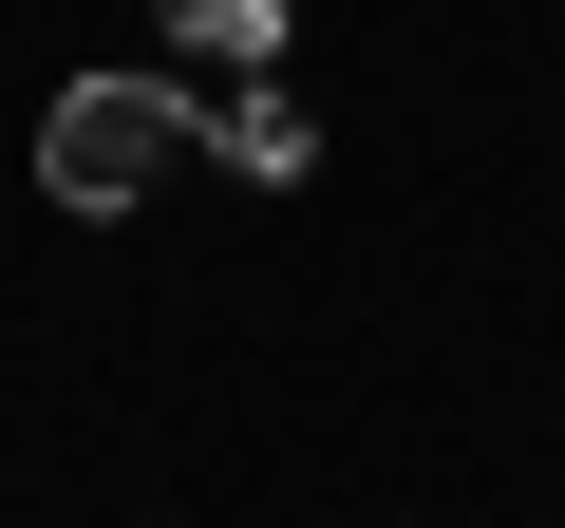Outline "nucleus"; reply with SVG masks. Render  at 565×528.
Instances as JSON below:
<instances>
[{"instance_id":"obj_1","label":"nucleus","mask_w":565,"mask_h":528,"mask_svg":"<svg viewBox=\"0 0 565 528\" xmlns=\"http://www.w3.org/2000/svg\"><path fill=\"white\" fill-rule=\"evenodd\" d=\"M170 151H189V95H170V76H57V95H39V189H57L76 226L132 208Z\"/></svg>"},{"instance_id":"obj_2","label":"nucleus","mask_w":565,"mask_h":528,"mask_svg":"<svg viewBox=\"0 0 565 528\" xmlns=\"http://www.w3.org/2000/svg\"><path fill=\"white\" fill-rule=\"evenodd\" d=\"M189 133H207L245 189H302V170H321V114H302V95H264V76H245V95H207Z\"/></svg>"},{"instance_id":"obj_3","label":"nucleus","mask_w":565,"mask_h":528,"mask_svg":"<svg viewBox=\"0 0 565 528\" xmlns=\"http://www.w3.org/2000/svg\"><path fill=\"white\" fill-rule=\"evenodd\" d=\"M189 76H282V0H151Z\"/></svg>"}]
</instances>
